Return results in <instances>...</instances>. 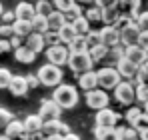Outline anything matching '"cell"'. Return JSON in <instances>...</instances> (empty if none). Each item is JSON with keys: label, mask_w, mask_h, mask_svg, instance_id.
<instances>
[{"label": "cell", "mask_w": 148, "mask_h": 140, "mask_svg": "<svg viewBox=\"0 0 148 140\" xmlns=\"http://www.w3.org/2000/svg\"><path fill=\"white\" fill-rule=\"evenodd\" d=\"M52 100L62 108V110H70L78 104L80 100V92H78V86L74 84H60L54 88L52 92Z\"/></svg>", "instance_id": "cell-1"}, {"label": "cell", "mask_w": 148, "mask_h": 140, "mask_svg": "<svg viewBox=\"0 0 148 140\" xmlns=\"http://www.w3.org/2000/svg\"><path fill=\"white\" fill-rule=\"evenodd\" d=\"M36 76H38V80H40V84L42 86H48V88H56V86H60L62 84V78H64V72L60 66H54V64H44V66H40L38 72H36Z\"/></svg>", "instance_id": "cell-2"}, {"label": "cell", "mask_w": 148, "mask_h": 140, "mask_svg": "<svg viewBox=\"0 0 148 140\" xmlns=\"http://www.w3.org/2000/svg\"><path fill=\"white\" fill-rule=\"evenodd\" d=\"M96 72H98V88L104 90V92L116 90V86L122 82V76L118 74L116 68H106V66H102V68H98Z\"/></svg>", "instance_id": "cell-3"}, {"label": "cell", "mask_w": 148, "mask_h": 140, "mask_svg": "<svg viewBox=\"0 0 148 140\" xmlns=\"http://www.w3.org/2000/svg\"><path fill=\"white\" fill-rule=\"evenodd\" d=\"M92 66H94V62H92L88 52H72V56L68 60V68L72 70V74L76 78L82 76L84 72H90Z\"/></svg>", "instance_id": "cell-4"}, {"label": "cell", "mask_w": 148, "mask_h": 140, "mask_svg": "<svg viewBox=\"0 0 148 140\" xmlns=\"http://www.w3.org/2000/svg\"><path fill=\"white\" fill-rule=\"evenodd\" d=\"M114 100L120 104V106H126V108H132L134 102H136V86L132 82H126L122 80L116 90H114Z\"/></svg>", "instance_id": "cell-5"}, {"label": "cell", "mask_w": 148, "mask_h": 140, "mask_svg": "<svg viewBox=\"0 0 148 140\" xmlns=\"http://www.w3.org/2000/svg\"><path fill=\"white\" fill-rule=\"evenodd\" d=\"M46 60L48 64H54V66H68V60L72 56L70 48L66 44H60V46H52V48H46Z\"/></svg>", "instance_id": "cell-6"}, {"label": "cell", "mask_w": 148, "mask_h": 140, "mask_svg": "<svg viewBox=\"0 0 148 140\" xmlns=\"http://www.w3.org/2000/svg\"><path fill=\"white\" fill-rule=\"evenodd\" d=\"M84 102H86V106L88 108H92V110H104V108H108V104H110V98H108V92H104V90H92V92H86L84 94Z\"/></svg>", "instance_id": "cell-7"}, {"label": "cell", "mask_w": 148, "mask_h": 140, "mask_svg": "<svg viewBox=\"0 0 148 140\" xmlns=\"http://www.w3.org/2000/svg\"><path fill=\"white\" fill-rule=\"evenodd\" d=\"M60 114H62V108H60L52 98H42L40 108H38V116L42 118L44 122H50V120H60Z\"/></svg>", "instance_id": "cell-8"}, {"label": "cell", "mask_w": 148, "mask_h": 140, "mask_svg": "<svg viewBox=\"0 0 148 140\" xmlns=\"http://www.w3.org/2000/svg\"><path fill=\"white\" fill-rule=\"evenodd\" d=\"M120 118H124L122 114H118V112H114L112 108H104V110H98L96 112V126L98 128H116L118 126V122H120Z\"/></svg>", "instance_id": "cell-9"}, {"label": "cell", "mask_w": 148, "mask_h": 140, "mask_svg": "<svg viewBox=\"0 0 148 140\" xmlns=\"http://www.w3.org/2000/svg\"><path fill=\"white\" fill-rule=\"evenodd\" d=\"M42 134H44V138L48 140L52 136H68V134H72L70 132V126L66 124V122H62V120H50V122H44V126H42Z\"/></svg>", "instance_id": "cell-10"}, {"label": "cell", "mask_w": 148, "mask_h": 140, "mask_svg": "<svg viewBox=\"0 0 148 140\" xmlns=\"http://www.w3.org/2000/svg\"><path fill=\"white\" fill-rule=\"evenodd\" d=\"M76 84H78V90L82 92H92L98 88V72L96 70H90V72H84L82 76L76 78Z\"/></svg>", "instance_id": "cell-11"}, {"label": "cell", "mask_w": 148, "mask_h": 140, "mask_svg": "<svg viewBox=\"0 0 148 140\" xmlns=\"http://www.w3.org/2000/svg\"><path fill=\"white\" fill-rule=\"evenodd\" d=\"M116 70H118V74L122 76V80H126V82H136V78H138V74H140V66H136V64H132L130 60H126V58H122L120 60V64L116 66Z\"/></svg>", "instance_id": "cell-12"}, {"label": "cell", "mask_w": 148, "mask_h": 140, "mask_svg": "<svg viewBox=\"0 0 148 140\" xmlns=\"http://www.w3.org/2000/svg\"><path fill=\"white\" fill-rule=\"evenodd\" d=\"M100 36H102V44L106 48H114V46H120L122 44L120 30L114 28V26H102L100 28Z\"/></svg>", "instance_id": "cell-13"}, {"label": "cell", "mask_w": 148, "mask_h": 140, "mask_svg": "<svg viewBox=\"0 0 148 140\" xmlns=\"http://www.w3.org/2000/svg\"><path fill=\"white\" fill-rule=\"evenodd\" d=\"M4 136L8 140H26V130H24V122L22 120H12L8 126H6V130L2 132Z\"/></svg>", "instance_id": "cell-14"}, {"label": "cell", "mask_w": 148, "mask_h": 140, "mask_svg": "<svg viewBox=\"0 0 148 140\" xmlns=\"http://www.w3.org/2000/svg\"><path fill=\"white\" fill-rule=\"evenodd\" d=\"M14 14H16V20H24V22H32L34 18H36V8H34V4H30V2H18L16 4V8H14Z\"/></svg>", "instance_id": "cell-15"}, {"label": "cell", "mask_w": 148, "mask_h": 140, "mask_svg": "<svg viewBox=\"0 0 148 140\" xmlns=\"http://www.w3.org/2000/svg\"><path fill=\"white\" fill-rule=\"evenodd\" d=\"M140 28L136 26V24L132 22L130 26H126L124 30H120V40H122V46H134V44H138V38H140Z\"/></svg>", "instance_id": "cell-16"}, {"label": "cell", "mask_w": 148, "mask_h": 140, "mask_svg": "<svg viewBox=\"0 0 148 140\" xmlns=\"http://www.w3.org/2000/svg\"><path fill=\"white\" fill-rule=\"evenodd\" d=\"M122 130L124 126H116V128H98L94 126L92 134L96 140H122Z\"/></svg>", "instance_id": "cell-17"}, {"label": "cell", "mask_w": 148, "mask_h": 140, "mask_svg": "<svg viewBox=\"0 0 148 140\" xmlns=\"http://www.w3.org/2000/svg\"><path fill=\"white\" fill-rule=\"evenodd\" d=\"M124 58H126V60H130V62H132V64H136V66H142V64L148 60V58H146V50H142L138 44L124 48Z\"/></svg>", "instance_id": "cell-18"}, {"label": "cell", "mask_w": 148, "mask_h": 140, "mask_svg": "<svg viewBox=\"0 0 148 140\" xmlns=\"http://www.w3.org/2000/svg\"><path fill=\"white\" fill-rule=\"evenodd\" d=\"M124 58V46H114L108 50V54H106V60L102 62V66H106V68H116L118 64H120V60Z\"/></svg>", "instance_id": "cell-19"}, {"label": "cell", "mask_w": 148, "mask_h": 140, "mask_svg": "<svg viewBox=\"0 0 148 140\" xmlns=\"http://www.w3.org/2000/svg\"><path fill=\"white\" fill-rule=\"evenodd\" d=\"M10 94L12 96H26L28 90H30V86H28V82H26V76H14L12 78V82H10Z\"/></svg>", "instance_id": "cell-20"}, {"label": "cell", "mask_w": 148, "mask_h": 140, "mask_svg": "<svg viewBox=\"0 0 148 140\" xmlns=\"http://www.w3.org/2000/svg\"><path fill=\"white\" fill-rule=\"evenodd\" d=\"M24 122V130L26 134H36V132H42V126H44V120L36 114H28V116L22 120Z\"/></svg>", "instance_id": "cell-21"}, {"label": "cell", "mask_w": 148, "mask_h": 140, "mask_svg": "<svg viewBox=\"0 0 148 140\" xmlns=\"http://www.w3.org/2000/svg\"><path fill=\"white\" fill-rule=\"evenodd\" d=\"M24 46L28 50H32L34 54H38V52H42L46 44H44V34H36V32H32L28 38L24 40Z\"/></svg>", "instance_id": "cell-22"}, {"label": "cell", "mask_w": 148, "mask_h": 140, "mask_svg": "<svg viewBox=\"0 0 148 140\" xmlns=\"http://www.w3.org/2000/svg\"><path fill=\"white\" fill-rule=\"evenodd\" d=\"M120 10L116 8V4L114 6H110V8H104L102 10V26H114V24L120 20Z\"/></svg>", "instance_id": "cell-23"}, {"label": "cell", "mask_w": 148, "mask_h": 140, "mask_svg": "<svg viewBox=\"0 0 148 140\" xmlns=\"http://www.w3.org/2000/svg\"><path fill=\"white\" fill-rule=\"evenodd\" d=\"M66 24H68V22H66L64 14H62V12H58V10H54V12L48 16V26H50V30H52V32H60Z\"/></svg>", "instance_id": "cell-24"}, {"label": "cell", "mask_w": 148, "mask_h": 140, "mask_svg": "<svg viewBox=\"0 0 148 140\" xmlns=\"http://www.w3.org/2000/svg\"><path fill=\"white\" fill-rule=\"evenodd\" d=\"M12 28H14V36H20V38H28L34 30H32V22H24V20H16V22L12 24Z\"/></svg>", "instance_id": "cell-25"}, {"label": "cell", "mask_w": 148, "mask_h": 140, "mask_svg": "<svg viewBox=\"0 0 148 140\" xmlns=\"http://www.w3.org/2000/svg\"><path fill=\"white\" fill-rule=\"evenodd\" d=\"M36 56H38V54H34L32 50H28L26 46L14 50V58H16L18 62H22V64H32V62L36 60Z\"/></svg>", "instance_id": "cell-26"}, {"label": "cell", "mask_w": 148, "mask_h": 140, "mask_svg": "<svg viewBox=\"0 0 148 140\" xmlns=\"http://www.w3.org/2000/svg\"><path fill=\"white\" fill-rule=\"evenodd\" d=\"M108 50H110V48H106L104 44H100V46L90 48V50H88V54H90V58H92V62H94V64H102V62L106 60Z\"/></svg>", "instance_id": "cell-27"}, {"label": "cell", "mask_w": 148, "mask_h": 140, "mask_svg": "<svg viewBox=\"0 0 148 140\" xmlns=\"http://www.w3.org/2000/svg\"><path fill=\"white\" fill-rule=\"evenodd\" d=\"M58 34H60V40H62V44H66V46H70L74 40L78 38V34H76V30H74L72 24H66V26H64V28H62Z\"/></svg>", "instance_id": "cell-28"}, {"label": "cell", "mask_w": 148, "mask_h": 140, "mask_svg": "<svg viewBox=\"0 0 148 140\" xmlns=\"http://www.w3.org/2000/svg\"><path fill=\"white\" fill-rule=\"evenodd\" d=\"M144 114V110L140 108V106H132V108H128L126 110V114H124V120H126V126H134L138 120H140V116Z\"/></svg>", "instance_id": "cell-29"}, {"label": "cell", "mask_w": 148, "mask_h": 140, "mask_svg": "<svg viewBox=\"0 0 148 140\" xmlns=\"http://www.w3.org/2000/svg\"><path fill=\"white\" fill-rule=\"evenodd\" d=\"M32 30H34L36 34H46V32L50 30L48 18H46V16H40V14H36V18L32 20Z\"/></svg>", "instance_id": "cell-30"}, {"label": "cell", "mask_w": 148, "mask_h": 140, "mask_svg": "<svg viewBox=\"0 0 148 140\" xmlns=\"http://www.w3.org/2000/svg\"><path fill=\"white\" fill-rule=\"evenodd\" d=\"M72 26H74V30H76L78 36H88L90 30H92V26H90V22L86 20V16H80L76 22H72Z\"/></svg>", "instance_id": "cell-31"}, {"label": "cell", "mask_w": 148, "mask_h": 140, "mask_svg": "<svg viewBox=\"0 0 148 140\" xmlns=\"http://www.w3.org/2000/svg\"><path fill=\"white\" fill-rule=\"evenodd\" d=\"M84 16H86V20L90 22V26H98L102 24V10H100L98 6H92V8H86V12H84Z\"/></svg>", "instance_id": "cell-32"}, {"label": "cell", "mask_w": 148, "mask_h": 140, "mask_svg": "<svg viewBox=\"0 0 148 140\" xmlns=\"http://www.w3.org/2000/svg\"><path fill=\"white\" fill-rule=\"evenodd\" d=\"M34 8H36V14L46 16V18L54 12V4H52V2H44V0H38V2L34 4Z\"/></svg>", "instance_id": "cell-33"}, {"label": "cell", "mask_w": 148, "mask_h": 140, "mask_svg": "<svg viewBox=\"0 0 148 140\" xmlns=\"http://www.w3.org/2000/svg\"><path fill=\"white\" fill-rule=\"evenodd\" d=\"M80 16H84V12H82V6H80L78 2H76L72 8H70V10H68V12L64 14V18H66V22H68V24L76 22V20H78Z\"/></svg>", "instance_id": "cell-34"}, {"label": "cell", "mask_w": 148, "mask_h": 140, "mask_svg": "<svg viewBox=\"0 0 148 140\" xmlns=\"http://www.w3.org/2000/svg\"><path fill=\"white\" fill-rule=\"evenodd\" d=\"M86 42H88V50L94 46H100L102 44V36H100V28H92L90 34L86 36Z\"/></svg>", "instance_id": "cell-35"}, {"label": "cell", "mask_w": 148, "mask_h": 140, "mask_svg": "<svg viewBox=\"0 0 148 140\" xmlns=\"http://www.w3.org/2000/svg\"><path fill=\"white\" fill-rule=\"evenodd\" d=\"M44 44H46V48L60 46V44H62V40H60V34H58V32H52V30H48V32L44 34Z\"/></svg>", "instance_id": "cell-36"}, {"label": "cell", "mask_w": 148, "mask_h": 140, "mask_svg": "<svg viewBox=\"0 0 148 140\" xmlns=\"http://www.w3.org/2000/svg\"><path fill=\"white\" fill-rule=\"evenodd\" d=\"M70 52H88V42H86V36H78L70 44Z\"/></svg>", "instance_id": "cell-37"}, {"label": "cell", "mask_w": 148, "mask_h": 140, "mask_svg": "<svg viewBox=\"0 0 148 140\" xmlns=\"http://www.w3.org/2000/svg\"><path fill=\"white\" fill-rule=\"evenodd\" d=\"M136 102L140 106L148 104V84H138L136 86Z\"/></svg>", "instance_id": "cell-38"}, {"label": "cell", "mask_w": 148, "mask_h": 140, "mask_svg": "<svg viewBox=\"0 0 148 140\" xmlns=\"http://www.w3.org/2000/svg\"><path fill=\"white\" fill-rule=\"evenodd\" d=\"M12 78H14V74L8 68H0V90H2V88H10Z\"/></svg>", "instance_id": "cell-39"}, {"label": "cell", "mask_w": 148, "mask_h": 140, "mask_svg": "<svg viewBox=\"0 0 148 140\" xmlns=\"http://www.w3.org/2000/svg\"><path fill=\"white\" fill-rule=\"evenodd\" d=\"M52 4H54V10H58V12L66 14V12H68V10L72 8L76 2H74V0H54Z\"/></svg>", "instance_id": "cell-40"}, {"label": "cell", "mask_w": 148, "mask_h": 140, "mask_svg": "<svg viewBox=\"0 0 148 140\" xmlns=\"http://www.w3.org/2000/svg\"><path fill=\"white\" fill-rule=\"evenodd\" d=\"M12 120H14V116H12V112H10V110L0 108V130H2V132L6 130V126H8Z\"/></svg>", "instance_id": "cell-41"}, {"label": "cell", "mask_w": 148, "mask_h": 140, "mask_svg": "<svg viewBox=\"0 0 148 140\" xmlns=\"http://www.w3.org/2000/svg\"><path fill=\"white\" fill-rule=\"evenodd\" d=\"M122 140H142L140 138V132L132 126H124L122 130Z\"/></svg>", "instance_id": "cell-42"}, {"label": "cell", "mask_w": 148, "mask_h": 140, "mask_svg": "<svg viewBox=\"0 0 148 140\" xmlns=\"http://www.w3.org/2000/svg\"><path fill=\"white\" fill-rule=\"evenodd\" d=\"M136 26L140 28V32H148V10H144L138 18H136Z\"/></svg>", "instance_id": "cell-43"}, {"label": "cell", "mask_w": 148, "mask_h": 140, "mask_svg": "<svg viewBox=\"0 0 148 140\" xmlns=\"http://www.w3.org/2000/svg\"><path fill=\"white\" fill-rule=\"evenodd\" d=\"M0 36H2L4 40H10V38L14 36V28H12L10 24H0Z\"/></svg>", "instance_id": "cell-44"}, {"label": "cell", "mask_w": 148, "mask_h": 140, "mask_svg": "<svg viewBox=\"0 0 148 140\" xmlns=\"http://www.w3.org/2000/svg\"><path fill=\"white\" fill-rule=\"evenodd\" d=\"M16 22V14H14V10H4V14H2V24H12Z\"/></svg>", "instance_id": "cell-45"}, {"label": "cell", "mask_w": 148, "mask_h": 140, "mask_svg": "<svg viewBox=\"0 0 148 140\" xmlns=\"http://www.w3.org/2000/svg\"><path fill=\"white\" fill-rule=\"evenodd\" d=\"M26 82H28V86H30V88H38V86H42L36 74H26Z\"/></svg>", "instance_id": "cell-46"}, {"label": "cell", "mask_w": 148, "mask_h": 140, "mask_svg": "<svg viewBox=\"0 0 148 140\" xmlns=\"http://www.w3.org/2000/svg\"><path fill=\"white\" fill-rule=\"evenodd\" d=\"M10 46H12V50L22 48V46H24V38H20V36H12V38H10Z\"/></svg>", "instance_id": "cell-47"}, {"label": "cell", "mask_w": 148, "mask_h": 140, "mask_svg": "<svg viewBox=\"0 0 148 140\" xmlns=\"http://www.w3.org/2000/svg\"><path fill=\"white\" fill-rule=\"evenodd\" d=\"M114 4H116V0H96V6H98L100 10L110 8V6H114Z\"/></svg>", "instance_id": "cell-48"}, {"label": "cell", "mask_w": 148, "mask_h": 140, "mask_svg": "<svg viewBox=\"0 0 148 140\" xmlns=\"http://www.w3.org/2000/svg\"><path fill=\"white\" fill-rule=\"evenodd\" d=\"M138 46L142 50H148V32H142L140 38H138Z\"/></svg>", "instance_id": "cell-49"}, {"label": "cell", "mask_w": 148, "mask_h": 140, "mask_svg": "<svg viewBox=\"0 0 148 140\" xmlns=\"http://www.w3.org/2000/svg\"><path fill=\"white\" fill-rule=\"evenodd\" d=\"M12 46H10V40H4V38H0V54H6V52H10Z\"/></svg>", "instance_id": "cell-50"}, {"label": "cell", "mask_w": 148, "mask_h": 140, "mask_svg": "<svg viewBox=\"0 0 148 140\" xmlns=\"http://www.w3.org/2000/svg\"><path fill=\"white\" fill-rule=\"evenodd\" d=\"M78 4H80V6H88V8H92V6H96V0H78Z\"/></svg>", "instance_id": "cell-51"}, {"label": "cell", "mask_w": 148, "mask_h": 140, "mask_svg": "<svg viewBox=\"0 0 148 140\" xmlns=\"http://www.w3.org/2000/svg\"><path fill=\"white\" fill-rule=\"evenodd\" d=\"M62 140H80V136H78V134H74V132H72V134H68V136H64Z\"/></svg>", "instance_id": "cell-52"}, {"label": "cell", "mask_w": 148, "mask_h": 140, "mask_svg": "<svg viewBox=\"0 0 148 140\" xmlns=\"http://www.w3.org/2000/svg\"><path fill=\"white\" fill-rule=\"evenodd\" d=\"M140 138H142V140H148V130H144V132H140Z\"/></svg>", "instance_id": "cell-53"}, {"label": "cell", "mask_w": 148, "mask_h": 140, "mask_svg": "<svg viewBox=\"0 0 148 140\" xmlns=\"http://www.w3.org/2000/svg\"><path fill=\"white\" fill-rule=\"evenodd\" d=\"M2 14H4V8H2V2H0V18H2Z\"/></svg>", "instance_id": "cell-54"}, {"label": "cell", "mask_w": 148, "mask_h": 140, "mask_svg": "<svg viewBox=\"0 0 148 140\" xmlns=\"http://www.w3.org/2000/svg\"><path fill=\"white\" fill-rule=\"evenodd\" d=\"M22 2H30V4H32V2H34V4H36V2H38V0H22Z\"/></svg>", "instance_id": "cell-55"}, {"label": "cell", "mask_w": 148, "mask_h": 140, "mask_svg": "<svg viewBox=\"0 0 148 140\" xmlns=\"http://www.w3.org/2000/svg\"><path fill=\"white\" fill-rule=\"evenodd\" d=\"M2 138H4V134H2V132H0V140H2Z\"/></svg>", "instance_id": "cell-56"}, {"label": "cell", "mask_w": 148, "mask_h": 140, "mask_svg": "<svg viewBox=\"0 0 148 140\" xmlns=\"http://www.w3.org/2000/svg\"><path fill=\"white\" fill-rule=\"evenodd\" d=\"M144 10H148V0H146V8H144Z\"/></svg>", "instance_id": "cell-57"}, {"label": "cell", "mask_w": 148, "mask_h": 140, "mask_svg": "<svg viewBox=\"0 0 148 140\" xmlns=\"http://www.w3.org/2000/svg\"><path fill=\"white\" fill-rule=\"evenodd\" d=\"M44 2H54V0H44Z\"/></svg>", "instance_id": "cell-58"}, {"label": "cell", "mask_w": 148, "mask_h": 140, "mask_svg": "<svg viewBox=\"0 0 148 140\" xmlns=\"http://www.w3.org/2000/svg\"><path fill=\"white\" fill-rule=\"evenodd\" d=\"M2 140H8V138H6V136H4V138H2Z\"/></svg>", "instance_id": "cell-59"}, {"label": "cell", "mask_w": 148, "mask_h": 140, "mask_svg": "<svg viewBox=\"0 0 148 140\" xmlns=\"http://www.w3.org/2000/svg\"><path fill=\"white\" fill-rule=\"evenodd\" d=\"M146 58H148V50H146Z\"/></svg>", "instance_id": "cell-60"}, {"label": "cell", "mask_w": 148, "mask_h": 140, "mask_svg": "<svg viewBox=\"0 0 148 140\" xmlns=\"http://www.w3.org/2000/svg\"><path fill=\"white\" fill-rule=\"evenodd\" d=\"M74 2H78V0H74Z\"/></svg>", "instance_id": "cell-61"}]
</instances>
